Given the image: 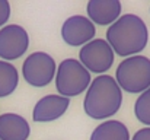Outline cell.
<instances>
[{
    "label": "cell",
    "instance_id": "cell-10",
    "mask_svg": "<svg viewBox=\"0 0 150 140\" xmlns=\"http://www.w3.org/2000/svg\"><path fill=\"white\" fill-rule=\"evenodd\" d=\"M121 1L120 0H89L86 4L88 18L100 26H111L121 16Z\"/></svg>",
    "mask_w": 150,
    "mask_h": 140
},
{
    "label": "cell",
    "instance_id": "cell-5",
    "mask_svg": "<svg viewBox=\"0 0 150 140\" xmlns=\"http://www.w3.org/2000/svg\"><path fill=\"white\" fill-rule=\"evenodd\" d=\"M55 60L45 51H35L29 54L22 66V76L26 83L35 88L48 86L55 79Z\"/></svg>",
    "mask_w": 150,
    "mask_h": 140
},
{
    "label": "cell",
    "instance_id": "cell-2",
    "mask_svg": "<svg viewBox=\"0 0 150 140\" xmlns=\"http://www.w3.org/2000/svg\"><path fill=\"white\" fill-rule=\"evenodd\" d=\"M122 105V91L115 77L100 75L92 79L83 99L85 114L93 120H111Z\"/></svg>",
    "mask_w": 150,
    "mask_h": 140
},
{
    "label": "cell",
    "instance_id": "cell-9",
    "mask_svg": "<svg viewBox=\"0 0 150 140\" xmlns=\"http://www.w3.org/2000/svg\"><path fill=\"white\" fill-rule=\"evenodd\" d=\"M70 99L57 93L42 96L32 109V120L35 123H51L58 120L69 109Z\"/></svg>",
    "mask_w": 150,
    "mask_h": 140
},
{
    "label": "cell",
    "instance_id": "cell-1",
    "mask_svg": "<svg viewBox=\"0 0 150 140\" xmlns=\"http://www.w3.org/2000/svg\"><path fill=\"white\" fill-rule=\"evenodd\" d=\"M106 41L120 57H131L140 54L149 43V29L144 21L134 13L121 15L106 29Z\"/></svg>",
    "mask_w": 150,
    "mask_h": 140
},
{
    "label": "cell",
    "instance_id": "cell-11",
    "mask_svg": "<svg viewBox=\"0 0 150 140\" xmlns=\"http://www.w3.org/2000/svg\"><path fill=\"white\" fill-rule=\"evenodd\" d=\"M29 123L19 114L6 112L0 115V140H28Z\"/></svg>",
    "mask_w": 150,
    "mask_h": 140
},
{
    "label": "cell",
    "instance_id": "cell-13",
    "mask_svg": "<svg viewBox=\"0 0 150 140\" xmlns=\"http://www.w3.org/2000/svg\"><path fill=\"white\" fill-rule=\"evenodd\" d=\"M19 83V73L13 64L0 60V98L15 92Z\"/></svg>",
    "mask_w": 150,
    "mask_h": 140
},
{
    "label": "cell",
    "instance_id": "cell-16",
    "mask_svg": "<svg viewBox=\"0 0 150 140\" xmlns=\"http://www.w3.org/2000/svg\"><path fill=\"white\" fill-rule=\"evenodd\" d=\"M131 140H150V127L139 129V130L133 134Z\"/></svg>",
    "mask_w": 150,
    "mask_h": 140
},
{
    "label": "cell",
    "instance_id": "cell-6",
    "mask_svg": "<svg viewBox=\"0 0 150 140\" xmlns=\"http://www.w3.org/2000/svg\"><path fill=\"white\" fill-rule=\"evenodd\" d=\"M115 53L103 38H95L79 51V61L86 67L89 73L105 75L114 64Z\"/></svg>",
    "mask_w": 150,
    "mask_h": 140
},
{
    "label": "cell",
    "instance_id": "cell-15",
    "mask_svg": "<svg viewBox=\"0 0 150 140\" xmlns=\"http://www.w3.org/2000/svg\"><path fill=\"white\" fill-rule=\"evenodd\" d=\"M10 18V4L7 0H0V26H3Z\"/></svg>",
    "mask_w": 150,
    "mask_h": 140
},
{
    "label": "cell",
    "instance_id": "cell-3",
    "mask_svg": "<svg viewBox=\"0 0 150 140\" xmlns=\"http://www.w3.org/2000/svg\"><path fill=\"white\" fill-rule=\"evenodd\" d=\"M115 80L121 91L143 93L150 88V58L137 54L121 60L115 70Z\"/></svg>",
    "mask_w": 150,
    "mask_h": 140
},
{
    "label": "cell",
    "instance_id": "cell-14",
    "mask_svg": "<svg viewBox=\"0 0 150 140\" xmlns=\"http://www.w3.org/2000/svg\"><path fill=\"white\" fill-rule=\"evenodd\" d=\"M134 115L142 124L150 127V88L143 93H140L139 98L136 99Z\"/></svg>",
    "mask_w": 150,
    "mask_h": 140
},
{
    "label": "cell",
    "instance_id": "cell-8",
    "mask_svg": "<svg viewBox=\"0 0 150 140\" xmlns=\"http://www.w3.org/2000/svg\"><path fill=\"white\" fill-rule=\"evenodd\" d=\"M29 47V35L21 25H4L0 29V58L12 61L22 57Z\"/></svg>",
    "mask_w": 150,
    "mask_h": 140
},
{
    "label": "cell",
    "instance_id": "cell-12",
    "mask_svg": "<svg viewBox=\"0 0 150 140\" xmlns=\"http://www.w3.org/2000/svg\"><path fill=\"white\" fill-rule=\"evenodd\" d=\"M89 140H131L128 127L118 120H106L95 127Z\"/></svg>",
    "mask_w": 150,
    "mask_h": 140
},
{
    "label": "cell",
    "instance_id": "cell-7",
    "mask_svg": "<svg viewBox=\"0 0 150 140\" xmlns=\"http://www.w3.org/2000/svg\"><path fill=\"white\" fill-rule=\"evenodd\" d=\"M95 23L83 15L69 16L61 25V38L69 47H82L95 40Z\"/></svg>",
    "mask_w": 150,
    "mask_h": 140
},
{
    "label": "cell",
    "instance_id": "cell-4",
    "mask_svg": "<svg viewBox=\"0 0 150 140\" xmlns=\"http://www.w3.org/2000/svg\"><path fill=\"white\" fill-rule=\"evenodd\" d=\"M54 83L58 95L70 99L88 91L92 76L79 58H64L57 66Z\"/></svg>",
    "mask_w": 150,
    "mask_h": 140
}]
</instances>
